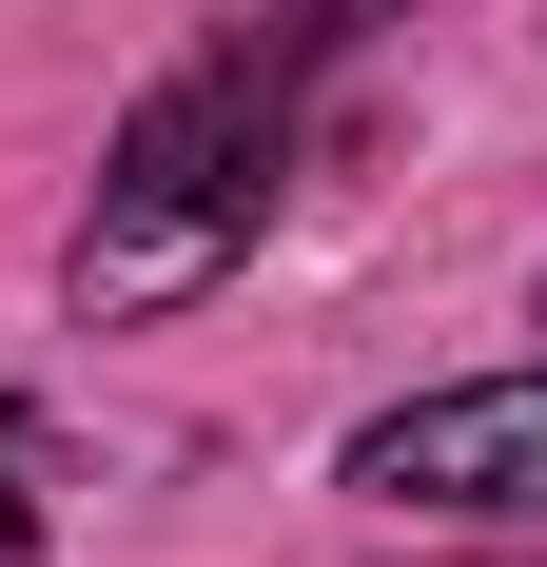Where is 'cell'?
Instances as JSON below:
<instances>
[{"instance_id":"obj_3","label":"cell","mask_w":547,"mask_h":567,"mask_svg":"<svg viewBox=\"0 0 547 567\" xmlns=\"http://www.w3.org/2000/svg\"><path fill=\"white\" fill-rule=\"evenodd\" d=\"M274 20H293V40L332 59V40H372V20H411V0H274Z\"/></svg>"},{"instance_id":"obj_2","label":"cell","mask_w":547,"mask_h":567,"mask_svg":"<svg viewBox=\"0 0 547 567\" xmlns=\"http://www.w3.org/2000/svg\"><path fill=\"white\" fill-rule=\"evenodd\" d=\"M352 489H372V509H450V528H547V352L372 411V431H352Z\"/></svg>"},{"instance_id":"obj_4","label":"cell","mask_w":547,"mask_h":567,"mask_svg":"<svg viewBox=\"0 0 547 567\" xmlns=\"http://www.w3.org/2000/svg\"><path fill=\"white\" fill-rule=\"evenodd\" d=\"M0 567H40V509H20V470H0Z\"/></svg>"},{"instance_id":"obj_1","label":"cell","mask_w":547,"mask_h":567,"mask_svg":"<svg viewBox=\"0 0 547 567\" xmlns=\"http://www.w3.org/2000/svg\"><path fill=\"white\" fill-rule=\"evenodd\" d=\"M293 79H313V40L255 20V40H216L196 79H157V99L117 117L99 216H79V255H59V293H79L99 333H137V313H176V293H216L235 255L274 235V196H293Z\"/></svg>"}]
</instances>
